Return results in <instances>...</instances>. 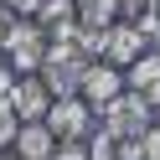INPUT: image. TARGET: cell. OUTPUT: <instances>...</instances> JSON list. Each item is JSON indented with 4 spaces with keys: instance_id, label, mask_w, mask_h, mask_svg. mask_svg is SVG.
<instances>
[{
    "instance_id": "cell-2",
    "label": "cell",
    "mask_w": 160,
    "mask_h": 160,
    "mask_svg": "<svg viewBox=\"0 0 160 160\" xmlns=\"http://www.w3.org/2000/svg\"><path fill=\"white\" fill-rule=\"evenodd\" d=\"M5 57H11L16 72H36L42 57H47V31H42V26H31V21H21V26H16V36L5 42Z\"/></svg>"
},
{
    "instance_id": "cell-10",
    "label": "cell",
    "mask_w": 160,
    "mask_h": 160,
    "mask_svg": "<svg viewBox=\"0 0 160 160\" xmlns=\"http://www.w3.org/2000/svg\"><path fill=\"white\" fill-rule=\"evenodd\" d=\"M114 11H119V0H83V5H78V26H93V31H103Z\"/></svg>"
},
{
    "instance_id": "cell-16",
    "label": "cell",
    "mask_w": 160,
    "mask_h": 160,
    "mask_svg": "<svg viewBox=\"0 0 160 160\" xmlns=\"http://www.w3.org/2000/svg\"><path fill=\"white\" fill-rule=\"evenodd\" d=\"M11 83H16V67H11V57L0 52V93H11Z\"/></svg>"
},
{
    "instance_id": "cell-15",
    "label": "cell",
    "mask_w": 160,
    "mask_h": 160,
    "mask_svg": "<svg viewBox=\"0 0 160 160\" xmlns=\"http://www.w3.org/2000/svg\"><path fill=\"white\" fill-rule=\"evenodd\" d=\"M119 11H124V21H145L155 11V0H119Z\"/></svg>"
},
{
    "instance_id": "cell-3",
    "label": "cell",
    "mask_w": 160,
    "mask_h": 160,
    "mask_svg": "<svg viewBox=\"0 0 160 160\" xmlns=\"http://www.w3.org/2000/svg\"><path fill=\"white\" fill-rule=\"evenodd\" d=\"M93 160H145V129H103L93 134Z\"/></svg>"
},
{
    "instance_id": "cell-6",
    "label": "cell",
    "mask_w": 160,
    "mask_h": 160,
    "mask_svg": "<svg viewBox=\"0 0 160 160\" xmlns=\"http://www.w3.org/2000/svg\"><path fill=\"white\" fill-rule=\"evenodd\" d=\"M103 129H150V103L139 93H119L103 103Z\"/></svg>"
},
{
    "instance_id": "cell-7",
    "label": "cell",
    "mask_w": 160,
    "mask_h": 160,
    "mask_svg": "<svg viewBox=\"0 0 160 160\" xmlns=\"http://www.w3.org/2000/svg\"><path fill=\"white\" fill-rule=\"evenodd\" d=\"M129 93H139L150 108H160V52H139L129 62Z\"/></svg>"
},
{
    "instance_id": "cell-5",
    "label": "cell",
    "mask_w": 160,
    "mask_h": 160,
    "mask_svg": "<svg viewBox=\"0 0 160 160\" xmlns=\"http://www.w3.org/2000/svg\"><path fill=\"white\" fill-rule=\"evenodd\" d=\"M5 98H11V108H16V119H21V124H26V119H42V114H47V103H52L47 83H42V78H31V72L16 78Z\"/></svg>"
},
{
    "instance_id": "cell-14",
    "label": "cell",
    "mask_w": 160,
    "mask_h": 160,
    "mask_svg": "<svg viewBox=\"0 0 160 160\" xmlns=\"http://www.w3.org/2000/svg\"><path fill=\"white\" fill-rule=\"evenodd\" d=\"M16 26H21V16H16L11 5L0 0V52H5V42H11V36H16Z\"/></svg>"
},
{
    "instance_id": "cell-11",
    "label": "cell",
    "mask_w": 160,
    "mask_h": 160,
    "mask_svg": "<svg viewBox=\"0 0 160 160\" xmlns=\"http://www.w3.org/2000/svg\"><path fill=\"white\" fill-rule=\"evenodd\" d=\"M134 36H139V52H160V21H155V11H150L145 21H134Z\"/></svg>"
},
{
    "instance_id": "cell-8",
    "label": "cell",
    "mask_w": 160,
    "mask_h": 160,
    "mask_svg": "<svg viewBox=\"0 0 160 160\" xmlns=\"http://www.w3.org/2000/svg\"><path fill=\"white\" fill-rule=\"evenodd\" d=\"M11 145H16V155H21V160H52L57 134L42 124V119H26V124L16 129V139H11Z\"/></svg>"
},
{
    "instance_id": "cell-18",
    "label": "cell",
    "mask_w": 160,
    "mask_h": 160,
    "mask_svg": "<svg viewBox=\"0 0 160 160\" xmlns=\"http://www.w3.org/2000/svg\"><path fill=\"white\" fill-rule=\"evenodd\" d=\"M155 21H160V0H155Z\"/></svg>"
},
{
    "instance_id": "cell-12",
    "label": "cell",
    "mask_w": 160,
    "mask_h": 160,
    "mask_svg": "<svg viewBox=\"0 0 160 160\" xmlns=\"http://www.w3.org/2000/svg\"><path fill=\"white\" fill-rule=\"evenodd\" d=\"M16 129H21V119H16V108H11V98L0 93V150L16 139Z\"/></svg>"
},
{
    "instance_id": "cell-13",
    "label": "cell",
    "mask_w": 160,
    "mask_h": 160,
    "mask_svg": "<svg viewBox=\"0 0 160 160\" xmlns=\"http://www.w3.org/2000/svg\"><path fill=\"white\" fill-rule=\"evenodd\" d=\"M52 160H93L83 150V139H57V150H52Z\"/></svg>"
},
{
    "instance_id": "cell-9",
    "label": "cell",
    "mask_w": 160,
    "mask_h": 160,
    "mask_svg": "<svg viewBox=\"0 0 160 160\" xmlns=\"http://www.w3.org/2000/svg\"><path fill=\"white\" fill-rule=\"evenodd\" d=\"M103 57H108V62H119V67H129V62L139 57L134 21H124V26H103Z\"/></svg>"
},
{
    "instance_id": "cell-17",
    "label": "cell",
    "mask_w": 160,
    "mask_h": 160,
    "mask_svg": "<svg viewBox=\"0 0 160 160\" xmlns=\"http://www.w3.org/2000/svg\"><path fill=\"white\" fill-rule=\"evenodd\" d=\"M5 5H11L16 16H26V11H36V5H42V0H5Z\"/></svg>"
},
{
    "instance_id": "cell-1",
    "label": "cell",
    "mask_w": 160,
    "mask_h": 160,
    "mask_svg": "<svg viewBox=\"0 0 160 160\" xmlns=\"http://www.w3.org/2000/svg\"><path fill=\"white\" fill-rule=\"evenodd\" d=\"M42 124L52 129L57 139H83L88 129H93V108H88V98H78V93H62V98H52V103H47Z\"/></svg>"
},
{
    "instance_id": "cell-4",
    "label": "cell",
    "mask_w": 160,
    "mask_h": 160,
    "mask_svg": "<svg viewBox=\"0 0 160 160\" xmlns=\"http://www.w3.org/2000/svg\"><path fill=\"white\" fill-rule=\"evenodd\" d=\"M119 93H124V83H119L114 62H88V67H83V78H78V98H88L93 108H103L108 98H119Z\"/></svg>"
}]
</instances>
